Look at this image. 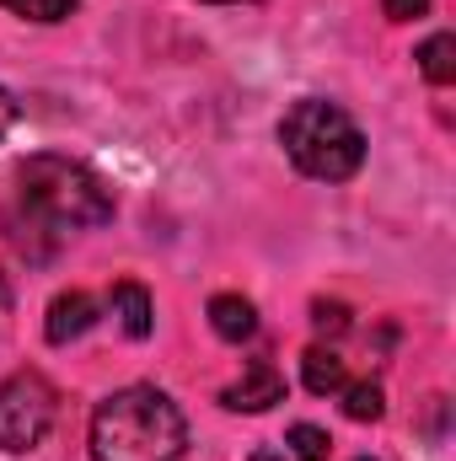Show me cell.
I'll list each match as a JSON object with an SVG mask.
<instances>
[{"label": "cell", "mask_w": 456, "mask_h": 461, "mask_svg": "<svg viewBox=\"0 0 456 461\" xmlns=\"http://www.w3.org/2000/svg\"><path fill=\"white\" fill-rule=\"evenodd\" d=\"M59 419V392L43 370H11L0 381V451L27 456L49 440Z\"/></svg>", "instance_id": "obj_4"}, {"label": "cell", "mask_w": 456, "mask_h": 461, "mask_svg": "<svg viewBox=\"0 0 456 461\" xmlns=\"http://www.w3.org/2000/svg\"><path fill=\"white\" fill-rule=\"evenodd\" d=\"M312 328L339 339L343 328H349V306H339V301H317V306H312Z\"/></svg>", "instance_id": "obj_14"}, {"label": "cell", "mask_w": 456, "mask_h": 461, "mask_svg": "<svg viewBox=\"0 0 456 461\" xmlns=\"http://www.w3.org/2000/svg\"><path fill=\"white\" fill-rule=\"evenodd\" d=\"M11 16H22V22H43V27H54V22H70L76 11H81V0H0Z\"/></svg>", "instance_id": "obj_12"}, {"label": "cell", "mask_w": 456, "mask_h": 461, "mask_svg": "<svg viewBox=\"0 0 456 461\" xmlns=\"http://www.w3.org/2000/svg\"><path fill=\"white\" fill-rule=\"evenodd\" d=\"M97 328V295H87V290H59L54 301H49V322H43V339L54 348L76 344V339H87Z\"/></svg>", "instance_id": "obj_6"}, {"label": "cell", "mask_w": 456, "mask_h": 461, "mask_svg": "<svg viewBox=\"0 0 456 461\" xmlns=\"http://www.w3.org/2000/svg\"><path fill=\"white\" fill-rule=\"evenodd\" d=\"M354 461H370V456H354Z\"/></svg>", "instance_id": "obj_20"}, {"label": "cell", "mask_w": 456, "mask_h": 461, "mask_svg": "<svg viewBox=\"0 0 456 461\" xmlns=\"http://www.w3.org/2000/svg\"><path fill=\"white\" fill-rule=\"evenodd\" d=\"M11 123H16V97H11V92L0 86V140L11 134Z\"/></svg>", "instance_id": "obj_16"}, {"label": "cell", "mask_w": 456, "mask_h": 461, "mask_svg": "<svg viewBox=\"0 0 456 461\" xmlns=\"http://www.w3.org/2000/svg\"><path fill=\"white\" fill-rule=\"evenodd\" d=\"M414 59H419V76H424L430 86H451V81H456V38H451V32L424 38Z\"/></svg>", "instance_id": "obj_10"}, {"label": "cell", "mask_w": 456, "mask_h": 461, "mask_svg": "<svg viewBox=\"0 0 456 461\" xmlns=\"http://www.w3.org/2000/svg\"><path fill=\"white\" fill-rule=\"evenodd\" d=\"M108 301H114L118 328H123L134 344H140V339H150V328H156V306H150L145 285H134V279H118L114 290H108Z\"/></svg>", "instance_id": "obj_8"}, {"label": "cell", "mask_w": 456, "mask_h": 461, "mask_svg": "<svg viewBox=\"0 0 456 461\" xmlns=\"http://www.w3.org/2000/svg\"><path fill=\"white\" fill-rule=\"evenodd\" d=\"M430 5H435V0H381V11H387L392 22H419V16H430Z\"/></svg>", "instance_id": "obj_15"}, {"label": "cell", "mask_w": 456, "mask_h": 461, "mask_svg": "<svg viewBox=\"0 0 456 461\" xmlns=\"http://www.w3.org/2000/svg\"><path fill=\"white\" fill-rule=\"evenodd\" d=\"M5 301H11V290H5V279H0V306H5Z\"/></svg>", "instance_id": "obj_18"}, {"label": "cell", "mask_w": 456, "mask_h": 461, "mask_svg": "<svg viewBox=\"0 0 456 461\" xmlns=\"http://www.w3.org/2000/svg\"><path fill=\"white\" fill-rule=\"evenodd\" d=\"M279 145L290 167L312 183H349L365 167V134L360 123L328 97H301L279 118Z\"/></svg>", "instance_id": "obj_3"}, {"label": "cell", "mask_w": 456, "mask_h": 461, "mask_svg": "<svg viewBox=\"0 0 456 461\" xmlns=\"http://www.w3.org/2000/svg\"><path fill=\"white\" fill-rule=\"evenodd\" d=\"M87 440H92V461H183L188 419L161 386L134 381L97 402Z\"/></svg>", "instance_id": "obj_2"}, {"label": "cell", "mask_w": 456, "mask_h": 461, "mask_svg": "<svg viewBox=\"0 0 456 461\" xmlns=\"http://www.w3.org/2000/svg\"><path fill=\"white\" fill-rule=\"evenodd\" d=\"M205 5H236V0H205Z\"/></svg>", "instance_id": "obj_19"}, {"label": "cell", "mask_w": 456, "mask_h": 461, "mask_svg": "<svg viewBox=\"0 0 456 461\" xmlns=\"http://www.w3.org/2000/svg\"><path fill=\"white\" fill-rule=\"evenodd\" d=\"M301 381H306V392L312 397H339L343 381H349V370H343V359L333 354V348H306L301 354Z\"/></svg>", "instance_id": "obj_9"}, {"label": "cell", "mask_w": 456, "mask_h": 461, "mask_svg": "<svg viewBox=\"0 0 456 461\" xmlns=\"http://www.w3.org/2000/svg\"><path fill=\"white\" fill-rule=\"evenodd\" d=\"M210 328H215V339L221 344H247L252 333H258V306L247 301V295H236V290H221V295H210Z\"/></svg>", "instance_id": "obj_7"}, {"label": "cell", "mask_w": 456, "mask_h": 461, "mask_svg": "<svg viewBox=\"0 0 456 461\" xmlns=\"http://www.w3.org/2000/svg\"><path fill=\"white\" fill-rule=\"evenodd\" d=\"M285 446H290V451H296L301 461H328V451H333L328 429H317V424H290Z\"/></svg>", "instance_id": "obj_13"}, {"label": "cell", "mask_w": 456, "mask_h": 461, "mask_svg": "<svg viewBox=\"0 0 456 461\" xmlns=\"http://www.w3.org/2000/svg\"><path fill=\"white\" fill-rule=\"evenodd\" d=\"M247 461H290V456H285L279 446H258V451H252V456H247Z\"/></svg>", "instance_id": "obj_17"}, {"label": "cell", "mask_w": 456, "mask_h": 461, "mask_svg": "<svg viewBox=\"0 0 456 461\" xmlns=\"http://www.w3.org/2000/svg\"><path fill=\"white\" fill-rule=\"evenodd\" d=\"M274 402H285V375L269 359H252L242 370V381H231L221 392V408H231V413H269Z\"/></svg>", "instance_id": "obj_5"}, {"label": "cell", "mask_w": 456, "mask_h": 461, "mask_svg": "<svg viewBox=\"0 0 456 461\" xmlns=\"http://www.w3.org/2000/svg\"><path fill=\"white\" fill-rule=\"evenodd\" d=\"M16 221L32 230H97L118 215L114 188L76 156H27L16 167Z\"/></svg>", "instance_id": "obj_1"}, {"label": "cell", "mask_w": 456, "mask_h": 461, "mask_svg": "<svg viewBox=\"0 0 456 461\" xmlns=\"http://www.w3.org/2000/svg\"><path fill=\"white\" fill-rule=\"evenodd\" d=\"M343 413L354 419V424H376L381 413H387V402H381V386L376 381H343Z\"/></svg>", "instance_id": "obj_11"}]
</instances>
